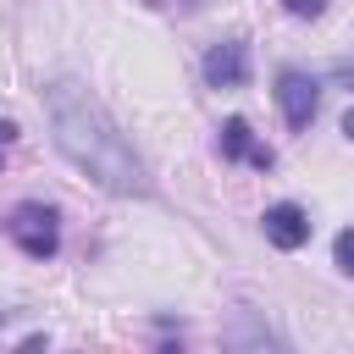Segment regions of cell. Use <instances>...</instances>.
<instances>
[{"instance_id": "obj_9", "label": "cell", "mask_w": 354, "mask_h": 354, "mask_svg": "<svg viewBox=\"0 0 354 354\" xmlns=\"http://www.w3.org/2000/svg\"><path fill=\"white\" fill-rule=\"evenodd\" d=\"M11 144H17V127H11V122H0V160L11 155Z\"/></svg>"}, {"instance_id": "obj_6", "label": "cell", "mask_w": 354, "mask_h": 354, "mask_svg": "<svg viewBox=\"0 0 354 354\" xmlns=\"http://www.w3.org/2000/svg\"><path fill=\"white\" fill-rule=\"evenodd\" d=\"M221 155H227V160H249V166H260V171L271 166V149L254 144V133H249L243 116H232V122L221 127Z\"/></svg>"}, {"instance_id": "obj_8", "label": "cell", "mask_w": 354, "mask_h": 354, "mask_svg": "<svg viewBox=\"0 0 354 354\" xmlns=\"http://www.w3.org/2000/svg\"><path fill=\"white\" fill-rule=\"evenodd\" d=\"M282 6H288V11H293V17H315V11H321V6H326V0H282Z\"/></svg>"}, {"instance_id": "obj_10", "label": "cell", "mask_w": 354, "mask_h": 354, "mask_svg": "<svg viewBox=\"0 0 354 354\" xmlns=\"http://www.w3.org/2000/svg\"><path fill=\"white\" fill-rule=\"evenodd\" d=\"M343 133H348V138H354V105H348V116H343Z\"/></svg>"}, {"instance_id": "obj_1", "label": "cell", "mask_w": 354, "mask_h": 354, "mask_svg": "<svg viewBox=\"0 0 354 354\" xmlns=\"http://www.w3.org/2000/svg\"><path fill=\"white\" fill-rule=\"evenodd\" d=\"M44 116L55 133V149L100 188L111 194H149V171L138 160V149L116 133V122L105 116V105L83 88V83H50L44 88Z\"/></svg>"}, {"instance_id": "obj_5", "label": "cell", "mask_w": 354, "mask_h": 354, "mask_svg": "<svg viewBox=\"0 0 354 354\" xmlns=\"http://www.w3.org/2000/svg\"><path fill=\"white\" fill-rule=\"evenodd\" d=\"M266 238H271L277 249H299V243L310 238V216H304L299 205H271V210H266Z\"/></svg>"}, {"instance_id": "obj_4", "label": "cell", "mask_w": 354, "mask_h": 354, "mask_svg": "<svg viewBox=\"0 0 354 354\" xmlns=\"http://www.w3.org/2000/svg\"><path fill=\"white\" fill-rule=\"evenodd\" d=\"M205 83H210V88H243V83H249V44H238V39L210 44V55H205Z\"/></svg>"}, {"instance_id": "obj_3", "label": "cell", "mask_w": 354, "mask_h": 354, "mask_svg": "<svg viewBox=\"0 0 354 354\" xmlns=\"http://www.w3.org/2000/svg\"><path fill=\"white\" fill-rule=\"evenodd\" d=\"M277 105H282L288 127L304 133V127L315 122V111H321V83L304 77V72H282V77H277Z\"/></svg>"}, {"instance_id": "obj_7", "label": "cell", "mask_w": 354, "mask_h": 354, "mask_svg": "<svg viewBox=\"0 0 354 354\" xmlns=\"http://www.w3.org/2000/svg\"><path fill=\"white\" fill-rule=\"evenodd\" d=\"M337 266L354 277V227H348V232H337Z\"/></svg>"}, {"instance_id": "obj_2", "label": "cell", "mask_w": 354, "mask_h": 354, "mask_svg": "<svg viewBox=\"0 0 354 354\" xmlns=\"http://www.w3.org/2000/svg\"><path fill=\"white\" fill-rule=\"evenodd\" d=\"M6 232H11V243H17L28 260H50V254L61 249V221H55L50 205H17L11 221H6Z\"/></svg>"}]
</instances>
